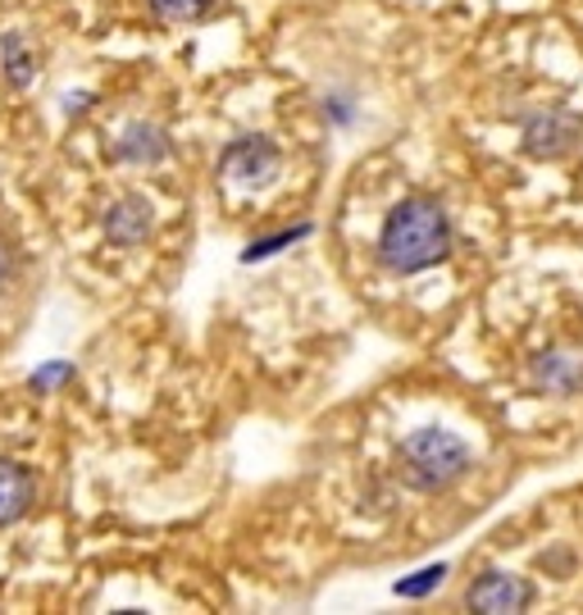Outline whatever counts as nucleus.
<instances>
[{
    "mask_svg": "<svg viewBox=\"0 0 583 615\" xmlns=\"http://www.w3.org/2000/svg\"><path fill=\"white\" fill-rule=\"evenodd\" d=\"M32 475L19 465V460H6L0 456V525H14L19 515H28L32 506Z\"/></svg>",
    "mask_w": 583,
    "mask_h": 615,
    "instance_id": "20e7f679",
    "label": "nucleus"
},
{
    "mask_svg": "<svg viewBox=\"0 0 583 615\" xmlns=\"http://www.w3.org/2000/svg\"><path fill=\"white\" fill-rule=\"evenodd\" d=\"M447 251H452V224L437 201L411 197L383 219L378 256L393 274H419L437 260H447Z\"/></svg>",
    "mask_w": 583,
    "mask_h": 615,
    "instance_id": "f257e3e1",
    "label": "nucleus"
},
{
    "mask_svg": "<svg viewBox=\"0 0 583 615\" xmlns=\"http://www.w3.org/2000/svg\"><path fill=\"white\" fill-rule=\"evenodd\" d=\"M146 228H151V206H146L141 197H128V201H119V206L106 215V232H110V242H119V247L141 242Z\"/></svg>",
    "mask_w": 583,
    "mask_h": 615,
    "instance_id": "423d86ee",
    "label": "nucleus"
},
{
    "mask_svg": "<svg viewBox=\"0 0 583 615\" xmlns=\"http://www.w3.org/2000/svg\"><path fill=\"white\" fill-rule=\"evenodd\" d=\"M65 378H73V365H46V369L32 374V388H37V393H51V388L65 384Z\"/></svg>",
    "mask_w": 583,
    "mask_h": 615,
    "instance_id": "f8f14e48",
    "label": "nucleus"
},
{
    "mask_svg": "<svg viewBox=\"0 0 583 615\" xmlns=\"http://www.w3.org/2000/svg\"><path fill=\"white\" fill-rule=\"evenodd\" d=\"M470 469V447L447 429H415L402 443V475L411 488H447Z\"/></svg>",
    "mask_w": 583,
    "mask_h": 615,
    "instance_id": "f03ea898",
    "label": "nucleus"
},
{
    "mask_svg": "<svg viewBox=\"0 0 583 615\" xmlns=\"http://www.w3.org/2000/svg\"><path fill=\"white\" fill-rule=\"evenodd\" d=\"M165 151H169L165 132H160V128H141V123H132V128L123 132V141H119V156H123V160H137V165H156Z\"/></svg>",
    "mask_w": 583,
    "mask_h": 615,
    "instance_id": "0eeeda50",
    "label": "nucleus"
},
{
    "mask_svg": "<svg viewBox=\"0 0 583 615\" xmlns=\"http://www.w3.org/2000/svg\"><path fill=\"white\" fill-rule=\"evenodd\" d=\"M556 123H561L556 115H552V119H533V123H528V151H533V156H561V151L570 147V141H574L579 128H565V132H561Z\"/></svg>",
    "mask_w": 583,
    "mask_h": 615,
    "instance_id": "6e6552de",
    "label": "nucleus"
},
{
    "mask_svg": "<svg viewBox=\"0 0 583 615\" xmlns=\"http://www.w3.org/2000/svg\"><path fill=\"white\" fill-rule=\"evenodd\" d=\"M215 0H151V10L169 23H187V19H201Z\"/></svg>",
    "mask_w": 583,
    "mask_h": 615,
    "instance_id": "1a4fd4ad",
    "label": "nucleus"
},
{
    "mask_svg": "<svg viewBox=\"0 0 583 615\" xmlns=\"http://www.w3.org/2000/svg\"><path fill=\"white\" fill-rule=\"evenodd\" d=\"M443 579H447V565H424L415 579L397 584V597H428L433 588H443Z\"/></svg>",
    "mask_w": 583,
    "mask_h": 615,
    "instance_id": "9d476101",
    "label": "nucleus"
},
{
    "mask_svg": "<svg viewBox=\"0 0 583 615\" xmlns=\"http://www.w3.org/2000/svg\"><path fill=\"white\" fill-rule=\"evenodd\" d=\"M274 165H278V156H274V147H269L265 137H241L237 147H228V156H224V169L233 178H247V182L269 178Z\"/></svg>",
    "mask_w": 583,
    "mask_h": 615,
    "instance_id": "39448f33",
    "label": "nucleus"
},
{
    "mask_svg": "<svg viewBox=\"0 0 583 615\" xmlns=\"http://www.w3.org/2000/svg\"><path fill=\"white\" fill-rule=\"evenodd\" d=\"M310 228H292V232H278V238H265V242H251V251L241 256V260H265V256H274V251H283L287 242H297V238H306Z\"/></svg>",
    "mask_w": 583,
    "mask_h": 615,
    "instance_id": "9b49d317",
    "label": "nucleus"
},
{
    "mask_svg": "<svg viewBox=\"0 0 583 615\" xmlns=\"http://www.w3.org/2000/svg\"><path fill=\"white\" fill-rule=\"evenodd\" d=\"M465 602L474 611H488V615H502V611H524L533 602V588L520 579V575H506V571H488L478 575L465 593Z\"/></svg>",
    "mask_w": 583,
    "mask_h": 615,
    "instance_id": "7ed1b4c3",
    "label": "nucleus"
}]
</instances>
